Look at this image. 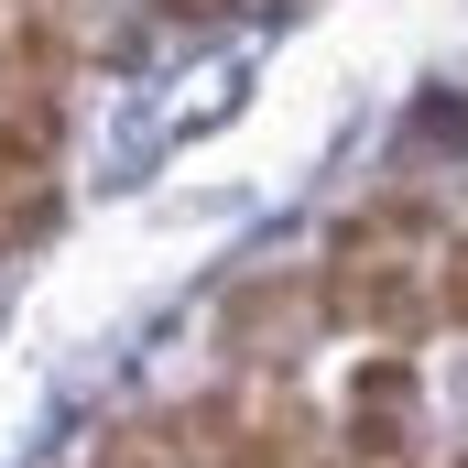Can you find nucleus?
I'll return each instance as SVG.
<instances>
[{
	"mask_svg": "<svg viewBox=\"0 0 468 468\" xmlns=\"http://www.w3.org/2000/svg\"><path fill=\"white\" fill-rule=\"evenodd\" d=\"M316 327H349L370 349H414V338L436 327V283H425V261H403V250L327 261V272H316Z\"/></svg>",
	"mask_w": 468,
	"mask_h": 468,
	"instance_id": "nucleus-1",
	"label": "nucleus"
},
{
	"mask_svg": "<svg viewBox=\"0 0 468 468\" xmlns=\"http://www.w3.org/2000/svg\"><path fill=\"white\" fill-rule=\"evenodd\" d=\"M414 403H425L414 359H403V349H370V359L349 370V414H338V458H349V468H403V447H414Z\"/></svg>",
	"mask_w": 468,
	"mask_h": 468,
	"instance_id": "nucleus-2",
	"label": "nucleus"
},
{
	"mask_svg": "<svg viewBox=\"0 0 468 468\" xmlns=\"http://www.w3.org/2000/svg\"><path fill=\"white\" fill-rule=\"evenodd\" d=\"M447 239V207L425 197V186H381V197H359L349 218L327 229V261H370V250H403V261H425Z\"/></svg>",
	"mask_w": 468,
	"mask_h": 468,
	"instance_id": "nucleus-3",
	"label": "nucleus"
},
{
	"mask_svg": "<svg viewBox=\"0 0 468 468\" xmlns=\"http://www.w3.org/2000/svg\"><path fill=\"white\" fill-rule=\"evenodd\" d=\"M55 153H66V99L55 88H11L0 99V186L55 175Z\"/></svg>",
	"mask_w": 468,
	"mask_h": 468,
	"instance_id": "nucleus-4",
	"label": "nucleus"
},
{
	"mask_svg": "<svg viewBox=\"0 0 468 468\" xmlns=\"http://www.w3.org/2000/svg\"><path fill=\"white\" fill-rule=\"evenodd\" d=\"M197 458V436H186V414H164V425H142V436H120L99 468H186Z\"/></svg>",
	"mask_w": 468,
	"mask_h": 468,
	"instance_id": "nucleus-5",
	"label": "nucleus"
},
{
	"mask_svg": "<svg viewBox=\"0 0 468 468\" xmlns=\"http://www.w3.org/2000/svg\"><path fill=\"white\" fill-rule=\"evenodd\" d=\"M425 283H436V327H458V338H468V229L436 239V272H425Z\"/></svg>",
	"mask_w": 468,
	"mask_h": 468,
	"instance_id": "nucleus-6",
	"label": "nucleus"
},
{
	"mask_svg": "<svg viewBox=\"0 0 468 468\" xmlns=\"http://www.w3.org/2000/svg\"><path fill=\"white\" fill-rule=\"evenodd\" d=\"M22 11H55V0H22Z\"/></svg>",
	"mask_w": 468,
	"mask_h": 468,
	"instance_id": "nucleus-7",
	"label": "nucleus"
},
{
	"mask_svg": "<svg viewBox=\"0 0 468 468\" xmlns=\"http://www.w3.org/2000/svg\"><path fill=\"white\" fill-rule=\"evenodd\" d=\"M458 468H468V458H458Z\"/></svg>",
	"mask_w": 468,
	"mask_h": 468,
	"instance_id": "nucleus-8",
	"label": "nucleus"
}]
</instances>
